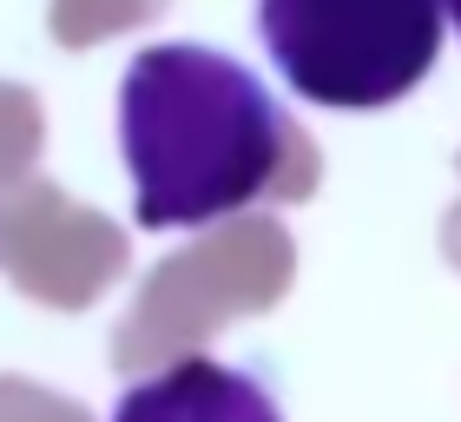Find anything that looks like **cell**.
<instances>
[{
    "mask_svg": "<svg viewBox=\"0 0 461 422\" xmlns=\"http://www.w3.org/2000/svg\"><path fill=\"white\" fill-rule=\"evenodd\" d=\"M284 145V106L238 53L158 40L119 79V152L145 231H198L258 205Z\"/></svg>",
    "mask_w": 461,
    "mask_h": 422,
    "instance_id": "1",
    "label": "cell"
},
{
    "mask_svg": "<svg viewBox=\"0 0 461 422\" xmlns=\"http://www.w3.org/2000/svg\"><path fill=\"white\" fill-rule=\"evenodd\" d=\"M277 79L330 113H383L435 73L442 0H258Z\"/></svg>",
    "mask_w": 461,
    "mask_h": 422,
    "instance_id": "2",
    "label": "cell"
},
{
    "mask_svg": "<svg viewBox=\"0 0 461 422\" xmlns=\"http://www.w3.org/2000/svg\"><path fill=\"white\" fill-rule=\"evenodd\" d=\"M442 20H455V27H461V0H442Z\"/></svg>",
    "mask_w": 461,
    "mask_h": 422,
    "instance_id": "3",
    "label": "cell"
}]
</instances>
